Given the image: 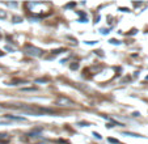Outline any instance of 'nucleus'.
<instances>
[{
    "label": "nucleus",
    "mask_w": 148,
    "mask_h": 144,
    "mask_svg": "<svg viewBox=\"0 0 148 144\" xmlns=\"http://www.w3.org/2000/svg\"><path fill=\"white\" fill-rule=\"evenodd\" d=\"M56 105H59V106H72L73 102L71 100H68V98H66V97H60L58 101H56Z\"/></svg>",
    "instance_id": "nucleus-1"
},
{
    "label": "nucleus",
    "mask_w": 148,
    "mask_h": 144,
    "mask_svg": "<svg viewBox=\"0 0 148 144\" xmlns=\"http://www.w3.org/2000/svg\"><path fill=\"white\" fill-rule=\"evenodd\" d=\"M26 53L32 56H41L42 51L39 50V49H37V47H28V49H26Z\"/></svg>",
    "instance_id": "nucleus-2"
},
{
    "label": "nucleus",
    "mask_w": 148,
    "mask_h": 144,
    "mask_svg": "<svg viewBox=\"0 0 148 144\" xmlns=\"http://www.w3.org/2000/svg\"><path fill=\"white\" fill-rule=\"evenodd\" d=\"M123 135L132 136V138H142V135H139V134H134V132H123Z\"/></svg>",
    "instance_id": "nucleus-3"
},
{
    "label": "nucleus",
    "mask_w": 148,
    "mask_h": 144,
    "mask_svg": "<svg viewBox=\"0 0 148 144\" xmlns=\"http://www.w3.org/2000/svg\"><path fill=\"white\" fill-rule=\"evenodd\" d=\"M108 141H109V143H113V144H121L119 140H117V139H112V138L108 139Z\"/></svg>",
    "instance_id": "nucleus-4"
},
{
    "label": "nucleus",
    "mask_w": 148,
    "mask_h": 144,
    "mask_svg": "<svg viewBox=\"0 0 148 144\" xmlns=\"http://www.w3.org/2000/svg\"><path fill=\"white\" fill-rule=\"evenodd\" d=\"M8 118H11V119H16V121H24V118L23 117H13V115H7Z\"/></svg>",
    "instance_id": "nucleus-5"
},
{
    "label": "nucleus",
    "mask_w": 148,
    "mask_h": 144,
    "mask_svg": "<svg viewBox=\"0 0 148 144\" xmlns=\"http://www.w3.org/2000/svg\"><path fill=\"white\" fill-rule=\"evenodd\" d=\"M93 135H95V138H97L98 140H101V139H102V136H101L100 134H97V132H93Z\"/></svg>",
    "instance_id": "nucleus-6"
},
{
    "label": "nucleus",
    "mask_w": 148,
    "mask_h": 144,
    "mask_svg": "<svg viewBox=\"0 0 148 144\" xmlns=\"http://www.w3.org/2000/svg\"><path fill=\"white\" fill-rule=\"evenodd\" d=\"M23 91H25V92H33V91H36V88H24Z\"/></svg>",
    "instance_id": "nucleus-7"
},
{
    "label": "nucleus",
    "mask_w": 148,
    "mask_h": 144,
    "mask_svg": "<svg viewBox=\"0 0 148 144\" xmlns=\"http://www.w3.org/2000/svg\"><path fill=\"white\" fill-rule=\"evenodd\" d=\"M110 43H113V45H119V41H117V39H110Z\"/></svg>",
    "instance_id": "nucleus-8"
},
{
    "label": "nucleus",
    "mask_w": 148,
    "mask_h": 144,
    "mask_svg": "<svg viewBox=\"0 0 148 144\" xmlns=\"http://www.w3.org/2000/svg\"><path fill=\"white\" fill-rule=\"evenodd\" d=\"M101 33H102V34H108V33H109V30H108V29H101Z\"/></svg>",
    "instance_id": "nucleus-9"
},
{
    "label": "nucleus",
    "mask_w": 148,
    "mask_h": 144,
    "mask_svg": "<svg viewBox=\"0 0 148 144\" xmlns=\"http://www.w3.org/2000/svg\"><path fill=\"white\" fill-rule=\"evenodd\" d=\"M0 17H1V19H4V17H5V12H1V11H0Z\"/></svg>",
    "instance_id": "nucleus-10"
},
{
    "label": "nucleus",
    "mask_w": 148,
    "mask_h": 144,
    "mask_svg": "<svg viewBox=\"0 0 148 144\" xmlns=\"http://www.w3.org/2000/svg\"><path fill=\"white\" fill-rule=\"evenodd\" d=\"M0 55H3V53H1V51H0Z\"/></svg>",
    "instance_id": "nucleus-11"
}]
</instances>
